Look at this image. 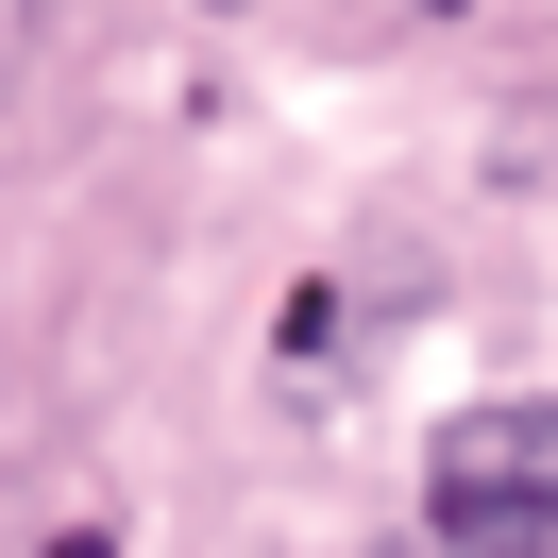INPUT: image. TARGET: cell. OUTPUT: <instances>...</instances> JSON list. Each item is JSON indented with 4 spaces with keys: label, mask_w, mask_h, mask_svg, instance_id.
I'll use <instances>...</instances> for the list:
<instances>
[{
    "label": "cell",
    "mask_w": 558,
    "mask_h": 558,
    "mask_svg": "<svg viewBox=\"0 0 558 558\" xmlns=\"http://www.w3.org/2000/svg\"><path fill=\"white\" fill-rule=\"evenodd\" d=\"M440 558H558V407H474L423 457Z\"/></svg>",
    "instance_id": "cell-1"
}]
</instances>
